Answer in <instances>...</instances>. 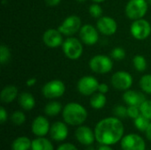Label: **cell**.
<instances>
[{
  "label": "cell",
  "mask_w": 151,
  "mask_h": 150,
  "mask_svg": "<svg viewBox=\"0 0 151 150\" xmlns=\"http://www.w3.org/2000/svg\"><path fill=\"white\" fill-rule=\"evenodd\" d=\"M96 141L102 145H113L123 138L124 126L119 118L109 117L99 121L95 127Z\"/></svg>",
  "instance_id": "cell-1"
},
{
  "label": "cell",
  "mask_w": 151,
  "mask_h": 150,
  "mask_svg": "<svg viewBox=\"0 0 151 150\" xmlns=\"http://www.w3.org/2000/svg\"><path fill=\"white\" fill-rule=\"evenodd\" d=\"M62 116L66 124L75 126H81L86 121L88 112L81 104L78 103H69L64 107Z\"/></svg>",
  "instance_id": "cell-2"
},
{
  "label": "cell",
  "mask_w": 151,
  "mask_h": 150,
  "mask_svg": "<svg viewBox=\"0 0 151 150\" xmlns=\"http://www.w3.org/2000/svg\"><path fill=\"white\" fill-rule=\"evenodd\" d=\"M147 0H129L126 5V15L133 20L142 19L148 11Z\"/></svg>",
  "instance_id": "cell-3"
},
{
  "label": "cell",
  "mask_w": 151,
  "mask_h": 150,
  "mask_svg": "<svg viewBox=\"0 0 151 150\" xmlns=\"http://www.w3.org/2000/svg\"><path fill=\"white\" fill-rule=\"evenodd\" d=\"M89 68L96 73L105 74L113 68L112 58L105 55H96L89 60Z\"/></svg>",
  "instance_id": "cell-4"
},
{
  "label": "cell",
  "mask_w": 151,
  "mask_h": 150,
  "mask_svg": "<svg viewBox=\"0 0 151 150\" xmlns=\"http://www.w3.org/2000/svg\"><path fill=\"white\" fill-rule=\"evenodd\" d=\"M62 50L67 58L71 60H77L83 53V45L77 38L68 37L64 41Z\"/></svg>",
  "instance_id": "cell-5"
},
{
  "label": "cell",
  "mask_w": 151,
  "mask_h": 150,
  "mask_svg": "<svg viewBox=\"0 0 151 150\" xmlns=\"http://www.w3.org/2000/svg\"><path fill=\"white\" fill-rule=\"evenodd\" d=\"M65 92V85L60 80H52L48 81L42 89V95L48 99H56L61 97Z\"/></svg>",
  "instance_id": "cell-6"
},
{
  "label": "cell",
  "mask_w": 151,
  "mask_h": 150,
  "mask_svg": "<svg viewBox=\"0 0 151 150\" xmlns=\"http://www.w3.org/2000/svg\"><path fill=\"white\" fill-rule=\"evenodd\" d=\"M130 32L136 40H145L150 35L151 25L143 18L134 20L130 27Z\"/></svg>",
  "instance_id": "cell-7"
},
{
  "label": "cell",
  "mask_w": 151,
  "mask_h": 150,
  "mask_svg": "<svg viewBox=\"0 0 151 150\" xmlns=\"http://www.w3.org/2000/svg\"><path fill=\"white\" fill-rule=\"evenodd\" d=\"M99 84L100 83L95 77L87 75L81 77L77 83V88L82 95L88 96L94 95L96 91H98Z\"/></svg>",
  "instance_id": "cell-8"
},
{
  "label": "cell",
  "mask_w": 151,
  "mask_h": 150,
  "mask_svg": "<svg viewBox=\"0 0 151 150\" xmlns=\"http://www.w3.org/2000/svg\"><path fill=\"white\" fill-rule=\"evenodd\" d=\"M81 27V19L77 15L68 16L58 27V30L66 36H71L80 31Z\"/></svg>",
  "instance_id": "cell-9"
},
{
  "label": "cell",
  "mask_w": 151,
  "mask_h": 150,
  "mask_svg": "<svg viewBox=\"0 0 151 150\" xmlns=\"http://www.w3.org/2000/svg\"><path fill=\"white\" fill-rule=\"evenodd\" d=\"M111 82L116 89L126 91L132 87L133 77L126 71H119L112 75Z\"/></svg>",
  "instance_id": "cell-10"
},
{
  "label": "cell",
  "mask_w": 151,
  "mask_h": 150,
  "mask_svg": "<svg viewBox=\"0 0 151 150\" xmlns=\"http://www.w3.org/2000/svg\"><path fill=\"white\" fill-rule=\"evenodd\" d=\"M122 150H146L144 140L138 134L130 133L124 136L120 141Z\"/></svg>",
  "instance_id": "cell-11"
},
{
  "label": "cell",
  "mask_w": 151,
  "mask_h": 150,
  "mask_svg": "<svg viewBox=\"0 0 151 150\" xmlns=\"http://www.w3.org/2000/svg\"><path fill=\"white\" fill-rule=\"evenodd\" d=\"M79 32L81 40L84 44L92 46L97 43L99 40V31L96 27H93L92 25L86 24L81 27Z\"/></svg>",
  "instance_id": "cell-12"
},
{
  "label": "cell",
  "mask_w": 151,
  "mask_h": 150,
  "mask_svg": "<svg viewBox=\"0 0 151 150\" xmlns=\"http://www.w3.org/2000/svg\"><path fill=\"white\" fill-rule=\"evenodd\" d=\"M96 28L104 35H112L117 32L118 24L113 18L109 16H102L97 19Z\"/></svg>",
  "instance_id": "cell-13"
},
{
  "label": "cell",
  "mask_w": 151,
  "mask_h": 150,
  "mask_svg": "<svg viewBox=\"0 0 151 150\" xmlns=\"http://www.w3.org/2000/svg\"><path fill=\"white\" fill-rule=\"evenodd\" d=\"M63 34L55 28H50L46 30L42 35V41L47 47L50 48H57L62 46L64 42Z\"/></svg>",
  "instance_id": "cell-14"
},
{
  "label": "cell",
  "mask_w": 151,
  "mask_h": 150,
  "mask_svg": "<svg viewBox=\"0 0 151 150\" xmlns=\"http://www.w3.org/2000/svg\"><path fill=\"white\" fill-rule=\"evenodd\" d=\"M75 138L81 144L84 146H90L96 141L95 132L86 126H80L76 129Z\"/></svg>",
  "instance_id": "cell-15"
},
{
  "label": "cell",
  "mask_w": 151,
  "mask_h": 150,
  "mask_svg": "<svg viewBox=\"0 0 151 150\" xmlns=\"http://www.w3.org/2000/svg\"><path fill=\"white\" fill-rule=\"evenodd\" d=\"M31 129L32 133L37 137H43L50 130V122L45 117L38 116L33 120Z\"/></svg>",
  "instance_id": "cell-16"
},
{
  "label": "cell",
  "mask_w": 151,
  "mask_h": 150,
  "mask_svg": "<svg viewBox=\"0 0 151 150\" xmlns=\"http://www.w3.org/2000/svg\"><path fill=\"white\" fill-rule=\"evenodd\" d=\"M65 124V122L64 123L61 121H58L50 126V134L51 139H53L56 141H63L67 138L68 128Z\"/></svg>",
  "instance_id": "cell-17"
},
{
  "label": "cell",
  "mask_w": 151,
  "mask_h": 150,
  "mask_svg": "<svg viewBox=\"0 0 151 150\" xmlns=\"http://www.w3.org/2000/svg\"><path fill=\"white\" fill-rule=\"evenodd\" d=\"M123 100L128 106L140 107L146 101V97L142 92L128 89L123 94Z\"/></svg>",
  "instance_id": "cell-18"
},
{
  "label": "cell",
  "mask_w": 151,
  "mask_h": 150,
  "mask_svg": "<svg viewBox=\"0 0 151 150\" xmlns=\"http://www.w3.org/2000/svg\"><path fill=\"white\" fill-rule=\"evenodd\" d=\"M18 93L19 92H18V88L16 86H14V85L5 86L2 89L1 94H0L1 101L4 103H10L13 102L19 96Z\"/></svg>",
  "instance_id": "cell-19"
},
{
  "label": "cell",
  "mask_w": 151,
  "mask_h": 150,
  "mask_svg": "<svg viewBox=\"0 0 151 150\" xmlns=\"http://www.w3.org/2000/svg\"><path fill=\"white\" fill-rule=\"evenodd\" d=\"M18 103L19 106L25 111H31L35 105V100L33 95L27 92H22L18 96Z\"/></svg>",
  "instance_id": "cell-20"
},
{
  "label": "cell",
  "mask_w": 151,
  "mask_h": 150,
  "mask_svg": "<svg viewBox=\"0 0 151 150\" xmlns=\"http://www.w3.org/2000/svg\"><path fill=\"white\" fill-rule=\"evenodd\" d=\"M32 150H54L52 143L46 138L38 137L32 141Z\"/></svg>",
  "instance_id": "cell-21"
},
{
  "label": "cell",
  "mask_w": 151,
  "mask_h": 150,
  "mask_svg": "<svg viewBox=\"0 0 151 150\" xmlns=\"http://www.w3.org/2000/svg\"><path fill=\"white\" fill-rule=\"evenodd\" d=\"M32 147V141L26 136L16 138L12 143V150H29Z\"/></svg>",
  "instance_id": "cell-22"
},
{
  "label": "cell",
  "mask_w": 151,
  "mask_h": 150,
  "mask_svg": "<svg viewBox=\"0 0 151 150\" xmlns=\"http://www.w3.org/2000/svg\"><path fill=\"white\" fill-rule=\"evenodd\" d=\"M106 102H107V99H106L105 95L98 92V93H95L94 95H92L90 101H89V104L93 109L101 110L105 106Z\"/></svg>",
  "instance_id": "cell-23"
},
{
  "label": "cell",
  "mask_w": 151,
  "mask_h": 150,
  "mask_svg": "<svg viewBox=\"0 0 151 150\" xmlns=\"http://www.w3.org/2000/svg\"><path fill=\"white\" fill-rule=\"evenodd\" d=\"M62 111V105L59 102L52 101L46 104L44 112L49 117H55Z\"/></svg>",
  "instance_id": "cell-24"
},
{
  "label": "cell",
  "mask_w": 151,
  "mask_h": 150,
  "mask_svg": "<svg viewBox=\"0 0 151 150\" xmlns=\"http://www.w3.org/2000/svg\"><path fill=\"white\" fill-rule=\"evenodd\" d=\"M134 120V123L135 127L141 132H146V130L148 129L150 124V120L145 116H143L142 114H141L138 118H136Z\"/></svg>",
  "instance_id": "cell-25"
},
{
  "label": "cell",
  "mask_w": 151,
  "mask_h": 150,
  "mask_svg": "<svg viewBox=\"0 0 151 150\" xmlns=\"http://www.w3.org/2000/svg\"><path fill=\"white\" fill-rule=\"evenodd\" d=\"M133 64L134 68L138 72H144L147 69V60L142 55H136L133 58Z\"/></svg>",
  "instance_id": "cell-26"
},
{
  "label": "cell",
  "mask_w": 151,
  "mask_h": 150,
  "mask_svg": "<svg viewBox=\"0 0 151 150\" xmlns=\"http://www.w3.org/2000/svg\"><path fill=\"white\" fill-rule=\"evenodd\" d=\"M142 90L149 95H151V74L143 75L139 82Z\"/></svg>",
  "instance_id": "cell-27"
},
{
  "label": "cell",
  "mask_w": 151,
  "mask_h": 150,
  "mask_svg": "<svg viewBox=\"0 0 151 150\" xmlns=\"http://www.w3.org/2000/svg\"><path fill=\"white\" fill-rule=\"evenodd\" d=\"M11 121L15 126H21L26 121V116H25V114L22 111H14L12 114V116H11Z\"/></svg>",
  "instance_id": "cell-28"
},
{
  "label": "cell",
  "mask_w": 151,
  "mask_h": 150,
  "mask_svg": "<svg viewBox=\"0 0 151 150\" xmlns=\"http://www.w3.org/2000/svg\"><path fill=\"white\" fill-rule=\"evenodd\" d=\"M88 12L91 17L99 19L103 16V9L98 3H94L88 8Z\"/></svg>",
  "instance_id": "cell-29"
},
{
  "label": "cell",
  "mask_w": 151,
  "mask_h": 150,
  "mask_svg": "<svg viewBox=\"0 0 151 150\" xmlns=\"http://www.w3.org/2000/svg\"><path fill=\"white\" fill-rule=\"evenodd\" d=\"M11 58V51L7 46L2 44L0 46V62L2 65H5Z\"/></svg>",
  "instance_id": "cell-30"
},
{
  "label": "cell",
  "mask_w": 151,
  "mask_h": 150,
  "mask_svg": "<svg viewBox=\"0 0 151 150\" xmlns=\"http://www.w3.org/2000/svg\"><path fill=\"white\" fill-rule=\"evenodd\" d=\"M126 50L121 48V47H116L114 48L112 50H111V57L114 60H123L125 57H126Z\"/></svg>",
  "instance_id": "cell-31"
},
{
  "label": "cell",
  "mask_w": 151,
  "mask_h": 150,
  "mask_svg": "<svg viewBox=\"0 0 151 150\" xmlns=\"http://www.w3.org/2000/svg\"><path fill=\"white\" fill-rule=\"evenodd\" d=\"M141 113L151 120V100H146L140 106Z\"/></svg>",
  "instance_id": "cell-32"
},
{
  "label": "cell",
  "mask_w": 151,
  "mask_h": 150,
  "mask_svg": "<svg viewBox=\"0 0 151 150\" xmlns=\"http://www.w3.org/2000/svg\"><path fill=\"white\" fill-rule=\"evenodd\" d=\"M113 113L119 118H125L128 116L127 115V108H126L123 105H117L113 110Z\"/></svg>",
  "instance_id": "cell-33"
},
{
  "label": "cell",
  "mask_w": 151,
  "mask_h": 150,
  "mask_svg": "<svg viewBox=\"0 0 151 150\" xmlns=\"http://www.w3.org/2000/svg\"><path fill=\"white\" fill-rule=\"evenodd\" d=\"M141 110L140 107L138 106H128L127 108V115L129 118L135 119L136 118H138L141 115Z\"/></svg>",
  "instance_id": "cell-34"
},
{
  "label": "cell",
  "mask_w": 151,
  "mask_h": 150,
  "mask_svg": "<svg viewBox=\"0 0 151 150\" xmlns=\"http://www.w3.org/2000/svg\"><path fill=\"white\" fill-rule=\"evenodd\" d=\"M57 150H78V149L71 143H64L60 145Z\"/></svg>",
  "instance_id": "cell-35"
},
{
  "label": "cell",
  "mask_w": 151,
  "mask_h": 150,
  "mask_svg": "<svg viewBox=\"0 0 151 150\" xmlns=\"http://www.w3.org/2000/svg\"><path fill=\"white\" fill-rule=\"evenodd\" d=\"M7 111H5V109L4 107H1L0 108V122L2 124H4L6 120H7Z\"/></svg>",
  "instance_id": "cell-36"
},
{
  "label": "cell",
  "mask_w": 151,
  "mask_h": 150,
  "mask_svg": "<svg viewBox=\"0 0 151 150\" xmlns=\"http://www.w3.org/2000/svg\"><path fill=\"white\" fill-rule=\"evenodd\" d=\"M109 91V86L105 83H100L99 87H98V92L102 93V94H106Z\"/></svg>",
  "instance_id": "cell-37"
},
{
  "label": "cell",
  "mask_w": 151,
  "mask_h": 150,
  "mask_svg": "<svg viewBox=\"0 0 151 150\" xmlns=\"http://www.w3.org/2000/svg\"><path fill=\"white\" fill-rule=\"evenodd\" d=\"M44 1L49 6H56L59 4V3L61 2V0H44Z\"/></svg>",
  "instance_id": "cell-38"
},
{
  "label": "cell",
  "mask_w": 151,
  "mask_h": 150,
  "mask_svg": "<svg viewBox=\"0 0 151 150\" xmlns=\"http://www.w3.org/2000/svg\"><path fill=\"white\" fill-rule=\"evenodd\" d=\"M36 83V79L35 78H30L26 81V85L27 87H33Z\"/></svg>",
  "instance_id": "cell-39"
},
{
  "label": "cell",
  "mask_w": 151,
  "mask_h": 150,
  "mask_svg": "<svg viewBox=\"0 0 151 150\" xmlns=\"http://www.w3.org/2000/svg\"><path fill=\"white\" fill-rule=\"evenodd\" d=\"M145 133H146V137H147V139L151 141V122H150V126H149V127H148V129L146 130Z\"/></svg>",
  "instance_id": "cell-40"
},
{
  "label": "cell",
  "mask_w": 151,
  "mask_h": 150,
  "mask_svg": "<svg viewBox=\"0 0 151 150\" xmlns=\"http://www.w3.org/2000/svg\"><path fill=\"white\" fill-rule=\"evenodd\" d=\"M97 150H114L113 149H111V147H110V145H102L101 144V146L98 148V149Z\"/></svg>",
  "instance_id": "cell-41"
},
{
  "label": "cell",
  "mask_w": 151,
  "mask_h": 150,
  "mask_svg": "<svg viewBox=\"0 0 151 150\" xmlns=\"http://www.w3.org/2000/svg\"><path fill=\"white\" fill-rule=\"evenodd\" d=\"M94 3H98V4H100V3H103L104 1H105V0H92Z\"/></svg>",
  "instance_id": "cell-42"
},
{
  "label": "cell",
  "mask_w": 151,
  "mask_h": 150,
  "mask_svg": "<svg viewBox=\"0 0 151 150\" xmlns=\"http://www.w3.org/2000/svg\"><path fill=\"white\" fill-rule=\"evenodd\" d=\"M77 2H79V3H83V2H85V1H87V0H76Z\"/></svg>",
  "instance_id": "cell-43"
},
{
  "label": "cell",
  "mask_w": 151,
  "mask_h": 150,
  "mask_svg": "<svg viewBox=\"0 0 151 150\" xmlns=\"http://www.w3.org/2000/svg\"><path fill=\"white\" fill-rule=\"evenodd\" d=\"M147 2H148V4H150L151 5V0H147Z\"/></svg>",
  "instance_id": "cell-44"
}]
</instances>
